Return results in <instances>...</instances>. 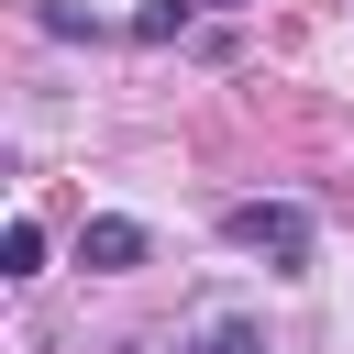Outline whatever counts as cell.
<instances>
[{
	"mask_svg": "<svg viewBox=\"0 0 354 354\" xmlns=\"http://www.w3.org/2000/svg\"><path fill=\"white\" fill-rule=\"evenodd\" d=\"M221 232H232L243 254H266L277 277H299V266H310V210H299V199H232V221H221Z\"/></svg>",
	"mask_w": 354,
	"mask_h": 354,
	"instance_id": "cell-1",
	"label": "cell"
},
{
	"mask_svg": "<svg viewBox=\"0 0 354 354\" xmlns=\"http://www.w3.org/2000/svg\"><path fill=\"white\" fill-rule=\"evenodd\" d=\"M144 254H155V232H144V221H122V210L77 221V266H88V277H133Z\"/></svg>",
	"mask_w": 354,
	"mask_h": 354,
	"instance_id": "cell-2",
	"label": "cell"
},
{
	"mask_svg": "<svg viewBox=\"0 0 354 354\" xmlns=\"http://www.w3.org/2000/svg\"><path fill=\"white\" fill-rule=\"evenodd\" d=\"M188 354H266V332H254L243 310H221V321H199V332H188Z\"/></svg>",
	"mask_w": 354,
	"mask_h": 354,
	"instance_id": "cell-3",
	"label": "cell"
},
{
	"mask_svg": "<svg viewBox=\"0 0 354 354\" xmlns=\"http://www.w3.org/2000/svg\"><path fill=\"white\" fill-rule=\"evenodd\" d=\"M0 277H44V232H33V221L0 232Z\"/></svg>",
	"mask_w": 354,
	"mask_h": 354,
	"instance_id": "cell-4",
	"label": "cell"
},
{
	"mask_svg": "<svg viewBox=\"0 0 354 354\" xmlns=\"http://www.w3.org/2000/svg\"><path fill=\"white\" fill-rule=\"evenodd\" d=\"M177 22H188V0H144V11H133V33H144V44H166Z\"/></svg>",
	"mask_w": 354,
	"mask_h": 354,
	"instance_id": "cell-5",
	"label": "cell"
},
{
	"mask_svg": "<svg viewBox=\"0 0 354 354\" xmlns=\"http://www.w3.org/2000/svg\"><path fill=\"white\" fill-rule=\"evenodd\" d=\"M210 11H243V0H210Z\"/></svg>",
	"mask_w": 354,
	"mask_h": 354,
	"instance_id": "cell-6",
	"label": "cell"
}]
</instances>
